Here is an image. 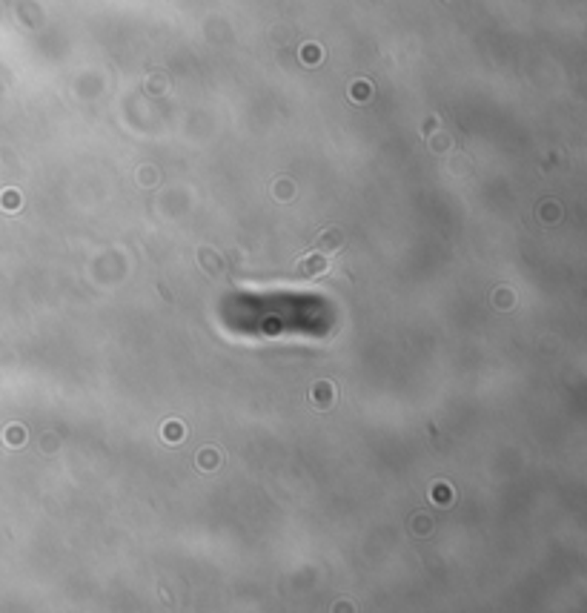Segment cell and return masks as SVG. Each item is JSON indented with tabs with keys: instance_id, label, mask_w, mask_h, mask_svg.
Returning a JSON list of instances; mask_svg holds the SVG:
<instances>
[{
	"instance_id": "277c9868",
	"label": "cell",
	"mask_w": 587,
	"mask_h": 613,
	"mask_svg": "<svg viewBox=\"0 0 587 613\" xmlns=\"http://www.w3.org/2000/svg\"><path fill=\"white\" fill-rule=\"evenodd\" d=\"M310 258H312V261H304V264H301V272H318V269L324 266V258H321V255H310Z\"/></svg>"
},
{
	"instance_id": "3957f363",
	"label": "cell",
	"mask_w": 587,
	"mask_h": 613,
	"mask_svg": "<svg viewBox=\"0 0 587 613\" xmlns=\"http://www.w3.org/2000/svg\"><path fill=\"white\" fill-rule=\"evenodd\" d=\"M6 444L20 447V444H23V427H9L6 430Z\"/></svg>"
},
{
	"instance_id": "6da1fadb",
	"label": "cell",
	"mask_w": 587,
	"mask_h": 613,
	"mask_svg": "<svg viewBox=\"0 0 587 613\" xmlns=\"http://www.w3.org/2000/svg\"><path fill=\"white\" fill-rule=\"evenodd\" d=\"M310 398L315 401V407H330V404H333V398H335V387H333V384H327V381L315 384V387H312V393H310Z\"/></svg>"
},
{
	"instance_id": "7a4b0ae2",
	"label": "cell",
	"mask_w": 587,
	"mask_h": 613,
	"mask_svg": "<svg viewBox=\"0 0 587 613\" xmlns=\"http://www.w3.org/2000/svg\"><path fill=\"white\" fill-rule=\"evenodd\" d=\"M324 249H335L341 246V230H324L321 232V241H318Z\"/></svg>"
},
{
	"instance_id": "5b68a950",
	"label": "cell",
	"mask_w": 587,
	"mask_h": 613,
	"mask_svg": "<svg viewBox=\"0 0 587 613\" xmlns=\"http://www.w3.org/2000/svg\"><path fill=\"white\" fill-rule=\"evenodd\" d=\"M181 436H184V427H181V424H166V439H169V444H178Z\"/></svg>"
}]
</instances>
